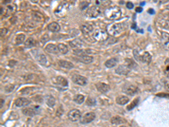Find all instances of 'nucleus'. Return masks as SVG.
<instances>
[{
	"label": "nucleus",
	"mask_w": 169,
	"mask_h": 127,
	"mask_svg": "<svg viewBox=\"0 0 169 127\" xmlns=\"http://www.w3.org/2000/svg\"><path fill=\"white\" fill-rule=\"evenodd\" d=\"M96 89L102 93H107L110 90V87L107 84L102 83V82H98L96 84Z\"/></svg>",
	"instance_id": "14"
},
{
	"label": "nucleus",
	"mask_w": 169,
	"mask_h": 127,
	"mask_svg": "<svg viewBox=\"0 0 169 127\" xmlns=\"http://www.w3.org/2000/svg\"><path fill=\"white\" fill-rule=\"evenodd\" d=\"M14 88H15V86H14V85H8V86L5 87V91H6L7 93H10V92H12V91L14 90Z\"/></svg>",
	"instance_id": "36"
},
{
	"label": "nucleus",
	"mask_w": 169,
	"mask_h": 127,
	"mask_svg": "<svg viewBox=\"0 0 169 127\" xmlns=\"http://www.w3.org/2000/svg\"><path fill=\"white\" fill-rule=\"evenodd\" d=\"M162 43L167 49H169V34L163 32L162 35Z\"/></svg>",
	"instance_id": "24"
},
{
	"label": "nucleus",
	"mask_w": 169,
	"mask_h": 127,
	"mask_svg": "<svg viewBox=\"0 0 169 127\" xmlns=\"http://www.w3.org/2000/svg\"><path fill=\"white\" fill-rule=\"evenodd\" d=\"M33 18L36 20H38V21H42L43 19V16L42 14L38 13V12H33Z\"/></svg>",
	"instance_id": "32"
},
{
	"label": "nucleus",
	"mask_w": 169,
	"mask_h": 127,
	"mask_svg": "<svg viewBox=\"0 0 169 127\" xmlns=\"http://www.w3.org/2000/svg\"><path fill=\"white\" fill-rule=\"evenodd\" d=\"M30 100H29L28 98H17L15 102V106H17V107H25V106H27V105L30 104Z\"/></svg>",
	"instance_id": "11"
},
{
	"label": "nucleus",
	"mask_w": 169,
	"mask_h": 127,
	"mask_svg": "<svg viewBox=\"0 0 169 127\" xmlns=\"http://www.w3.org/2000/svg\"><path fill=\"white\" fill-rule=\"evenodd\" d=\"M45 50H46L47 53H49V54H57L59 52V47H58L57 45H55V44H53V43L47 44V45L45 47Z\"/></svg>",
	"instance_id": "13"
},
{
	"label": "nucleus",
	"mask_w": 169,
	"mask_h": 127,
	"mask_svg": "<svg viewBox=\"0 0 169 127\" xmlns=\"http://www.w3.org/2000/svg\"><path fill=\"white\" fill-rule=\"evenodd\" d=\"M125 29V25L124 23H113L107 27V33L113 37L119 36L120 35Z\"/></svg>",
	"instance_id": "1"
},
{
	"label": "nucleus",
	"mask_w": 169,
	"mask_h": 127,
	"mask_svg": "<svg viewBox=\"0 0 169 127\" xmlns=\"http://www.w3.org/2000/svg\"><path fill=\"white\" fill-rule=\"evenodd\" d=\"M123 127H125V126H123Z\"/></svg>",
	"instance_id": "40"
},
{
	"label": "nucleus",
	"mask_w": 169,
	"mask_h": 127,
	"mask_svg": "<svg viewBox=\"0 0 169 127\" xmlns=\"http://www.w3.org/2000/svg\"><path fill=\"white\" fill-rule=\"evenodd\" d=\"M72 81H73V82H75L77 85H80V86H85L87 84V79L80 75H73Z\"/></svg>",
	"instance_id": "8"
},
{
	"label": "nucleus",
	"mask_w": 169,
	"mask_h": 127,
	"mask_svg": "<svg viewBox=\"0 0 169 127\" xmlns=\"http://www.w3.org/2000/svg\"><path fill=\"white\" fill-rule=\"evenodd\" d=\"M79 60H80L81 63L90 64L93 61V57H92V56H89V55H87V54H85V55H82V56L79 57Z\"/></svg>",
	"instance_id": "19"
},
{
	"label": "nucleus",
	"mask_w": 169,
	"mask_h": 127,
	"mask_svg": "<svg viewBox=\"0 0 169 127\" xmlns=\"http://www.w3.org/2000/svg\"><path fill=\"white\" fill-rule=\"evenodd\" d=\"M84 97L82 94H78V95H76L75 98H74V101L76 103H78V104H81V103L84 102Z\"/></svg>",
	"instance_id": "30"
},
{
	"label": "nucleus",
	"mask_w": 169,
	"mask_h": 127,
	"mask_svg": "<svg viewBox=\"0 0 169 127\" xmlns=\"http://www.w3.org/2000/svg\"><path fill=\"white\" fill-rule=\"evenodd\" d=\"M4 100L2 99V100H1V108L3 107V104H4Z\"/></svg>",
	"instance_id": "39"
},
{
	"label": "nucleus",
	"mask_w": 169,
	"mask_h": 127,
	"mask_svg": "<svg viewBox=\"0 0 169 127\" xmlns=\"http://www.w3.org/2000/svg\"><path fill=\"white\" fill-rule=\"evenodd\" d=\"M126 6H127L128 9H132V8L134 7V4H133L131 2H128V3L126 4Z\"/></svg>",
	"instance_id": "37"
},
{
	"label": "nucleus",
	"mask_w": 169,
	"mask_h": 127,
	"mask_svg": "<svg viewBox=\"0 0 169 127\" xmlns=\"http://www.w3.org/2000/svg\"><path fill=\"white\" fill-rule=\"evenodd\" d=\"M125 62H126V65H127L129 69H134V67H136V66H137L136 63L134 62L132 59H125Z\"/></svg>",
	"instance_id": "31"
},
{
	"label": "nucleus",
	"mask_w": 169,
	"mask_h": 127,
	"mask_svg": "<svg viewBox=\"0 0 169 127\" xmlns=\"http://www.w3.org/2000/svg\"><path fill=\"white\" fill-rule=\"evenodd\" d=\"M36 45V41L34 38H32V37H29V38H27V39L25 40V48L31 49V48L35 47Z\"/></svg>",
	"instance_id": "21"
},
{
	"label": "nucleus",
	"mask_w": 169,
	"mask_h": 127,
	"mask_svg": "<svg viewBox=\"0 0 169 127\" xmlns=\"http://www.w3.org/2000/svg\"><path fill=\"white\" fill-rule=\"evenodd\" d=\"M104 15L110 20H118L121 17L122 12L119 8L118 7H110L106 9L104 11Z\"/></svg>",
	"instance_id": "2"
},
{
	"label": "nucleus",
	"mask_w": 169,
	"mask_h": 127,
	"mask_svg": "<svg viewBox=\"0 0 169 127\" xmlns=\"http://www.w3.org/2000/svg\"><path fill=\"white\" fill-rule=\"evenodd\" d=\"M5 32H6V30H5L4 28H2V29H1V35L4 36V35L5 34Z\"/></svg>",
	"instance_id": "38"
},
{
	"label": "nucleus",
	"mask_w": 169,
	"mask_h": 127,
	"mask_svg": "<svg viewBox=\"0 0 169 127\" xmlns=\"http://www.w3.org/2000/svg\"><path fill=\"white\" fill-rule=\"evenodd\" d=\"M59 66H61L62 68H64V69H72L74 67V64L70 62V61H67V60H59Z\"/></svg>",
	"instance_id": "17"
},
{
	"label": "nucleus",
	"mask_w": 169,
	"mask_h": 127,
	"mask_svg": "<svg viewBox=\"0 0 169 127\" xmlns=\"http://www.w3.org/2000/svg\"><path fill=\"white\" fill-rule=\"evenodd\" d=\"M100 13H101V10L98 7L91 6L88 8V10L86 11V15L90 18H96L100 15Z\"/></svg>",
	"instance_id": "6"
},
{
	"label": "nucleus",
	"mask_w": 169,
	"mask_h": 127,
	"mask_svg": "<svg viewBox=\"0 0 169 127\" xmlns=\"http://www.w3.org/2000/svg\"><path fill=\"white\" fill-rule=\"evenodd\" d=\"M47 28L52 32H59L60 31V25L57 22H52L47 25Z\"/></svg>",
	"instance_id": "18"
},
{
	"label": "nucleus",
	"mask_w": 169,
	"mask_h": 127,
	"mask_svg": "<svg viewBox=\"0 0 169 127\" xmlns=\"http://www.w3.org/2000/svg\"><path fill=\"white\" fill-rule=\"evenodd\" d=\"M34 108H35L34 107L25 108L22 110V113L25 114V116H28V117H32V116H34L36 114V110L34 109Z\"/></svg>",
	"instance_id": "15"
},
{
	"label": "nucleus",
	"mask_w": 169,
	"mask_h": 127,
	"mask_svg": "<svg viewBox=\"0 0 169 127\" xmlns=\"http://www.w3.org/2000/svg\"><path fill=\"white\" fill-rule=\"evenodd\" d=\"M125 120L119 116H114L111 119V123L113 124V125H118V124H121V123H124Z\"/></svg>",
	"instance_id": "29"
},
{
	"label": "nucleus",
	"mask_w": 169,
	"mask_h": 127,
	"mask_svg": "<svg viewBox=\"0 0 169 127\" xmlns=\"http://www.w3.org/2000/svg\"><path fill=\"white\" fill-rule=\"evenodd\" d=\"M82 45H83V43L80 39H74L70 42V46L74 49H80Z\"/></svg>",
	"instance_id": "16"
},
{
	"label": "nucleus",
	"mask_w": 169,
	"mask_h": 127,
	"mask_svg": "<svg viewBox=\"0 0 169 127\" xmlns=\"http://www.w3.org/2000/svg\"><path fill=\"white\" fill-rule=\"evenodd\" d=\"M96 101L95 100L94 98H89L86 100V104L89 105V106H94V105H96Z\"/></svg>",
	"instance_id": "34"
},
{
	"label": "nucleus",
	"mask_w": 169,
	"mask_h": 127,
	"mask_svg": "<svg viewBox=\"0 0 169 127\" xmlns=\"http://www.w3.org/2000/svg\"><path fill=\"white\" fill-rule=\"evenodd\" d=\"M129 69H130L126 64H121L115 69V72L120 75H127L129 74Z\"/></svg>",
	"instance_id": "9"
},
{
	"label": "nucleus",
	"mask_w": 169,
	"mask_h": 127,
	"mask_svg": "<svg viewBox=\"0 0 169 127\" xmlns=\"http://www.w3.org/2000/svg\"><path fill=\"white\" fill-rule=\"evenodd\" d=\"M129 98L127 96H119L116 98V103L119 105H125L127 103H129Z\"/></svg>",
	"instance_id": "20"
},
{
	"label": "nucleus",
	"mask_w": 169,
	"mask_h": 127,
	"mask_svg": "<svg viewBox=\"0 0 169 127\" xmlns=\"http://www.w3.org/2000/svg\"><path fill=\"white\" fill-rule=\"evenodd\" d=\"M37 56L36 57V59H37V61L39 62L42 64H47V57L45 56L44 54H42V53H37L36 54Z\"/></svg>",
	"instance_id": "23"
},
{
	"label": "nucleus",
	"mask_w": 169,
	"mask_h": 127,
	"mask_svg": "<svg viewBox=\"0 0 169 127\" xmlns=\"http://www.w3.org/2000/svg\"><path fill=\"white\" fill-rule=\"evenodd\" d=\"M89 6V3L88 2H81L80 4V10H84L85 8H87Z\"/></svg>",
	"instance_id": "35"
},
{
	"label": "nucleus",
	"mask_w": 169,
	"mask_h": 127,
	"mask_svg": "<svg viewBox=\"0 0 169 127\" xmlns=\"http://www.w3.org/2000/svg\"><path fill=\"white\" fill-rule=\"evenodd\" d=\"M45 100H46V103L49 106V107H53L55 104H56V100H55V98L53 97V96H47L46 98H45Z\"/></svg>",
	"instance_id": "25"
},
{
	"label": "nucleus",
	"mask_w": 169,
	"mask_h": 127,
	"mask_svg": "<svg viewBox=\"0 0 169 127\" xmlns=\"http://www.w3.org/2000/svg\"><path fill=\"white\" fill-rule=\"evenodd\" d=\"M81 31L84 36H89L93 31V25L90 24H84L81 25Z\"/></svg>",
	"instance_id": "12"
},
{
	"label": "nucleus",
	"mask_w": 169,
	"mask_h": 127,
	"mask_svg": "<svg viewBox=\"0 0 169 127\" xmlns=\"http://www.w3.org/2000/svg\"><path fill=\"white\" fill-rule=\"evenodd\" d=\"M58 47H59V52L61 54H66L69 52V48H68V46L65 45V44L59 43L58 45Z\"/></svg>",
	"instance_id": "28"
},
{
	"label": "nucleus",
	"mask_w": 169,
	"mask_h": 127,
	"mask_svg": "<svg viewBox=\"0 0 169 127\" xmlns=\"http://www.w3.org/2000/svg\"><path fill=\"white\" fill-rule=\"evenodd\" d=\"M24 42H25V35L22 34H18L15 37V44L16 45H20V44H22Z\"/></svg>",
	"instance_id": "26"
},
{
	"label": "nucleus",
	"mask_w": 169,
	"mask_h": 127,
	"mask_svg": "<svg viewBox=\"0 0 169 127\" xmlns=\"http://www.w3.org/2000/svg\"><path fill=\"white\" fill-rule=\"evenodd\" d=\"M68 118L70 119V120L73 121V122L80 120L81 113L78 109H72V110H70V112L68 113Z\"/></svg>",
	"instance_id": "5"
},
{
	"label": "nucleus",
	"mask_w": 169,
	"mask_h": 127,
	"mask_svg": "<svg viewBox=\"0 0 169 127\" xmlns=\"http://www.w3.org/2000/svg\"><path fill=\"white\" fill-rule=\"evenodd\" d=\"M134 57L137 60H139L145 64H150L151 61V55L148 52H144L142 54H135L134 53Z\"/></svg>",
	"instance_id": "4"
},
{
	"label": "nucleus",
	"mask_w": 169,
	"mask_h": 127,
	"mask_svg": "<svg viewBox=\"0 0 169 127\" xmlns=\"http://www.w3.org/2000/svg\"><path fill=\"white\" fill-rule=\"evenodd\" d=\"M124 92L128 95L133 96L135 93H138V87L134 86V85H127L124 89Z\"/></svg>",
	"instance_id": "10"
},
{
	"label": "nucleus",
	"mask_w": 169,
	"mask_h": 127,
	"mask_svg": "<svg viewBox=\"0 0 169 127\" xmlns=\"http://www.w3.org/2000/svg\"><path fill=\"white\" fill-rule=\"evenodd\" d=\"M95 118H96V114L93 112L86 113L83 116H81L80 123L81 124H89V123L94 120Z\"/></svg>",
	"instance_id": "7"
},
{
	"label": "nucleus",
	"mask_w": 169,
	"mask_h": 127,
	"mask_svg": "<svg viewBox=\"0 0 169 127\" xmlns=\"http://www.w3.org/2000/svg\"><path fill=\"white\" fill-rule=\"evenodd\" d=\"M93 37L95 40L98 42H104L108 38V34L104 30L98 29L95 31V32L93 33Z\"/></svg>",
	"instance_id": "3"
},
{
	"label": "nucleus",
	"mask_w": 169,
	"mask_h": 127,
	"mask_svg": "<svg viewBox=\"0 0 169 127\" xmlns=\"http://www.w3.org/2000/svg\"><path fill=\"white\" fill-rule=\"evenodd\" d=\"M118 63V59L117 58H112V59H108L105 62V66L107 68H113L116 66V64Z\"/></svg>",
	"instance_id": "22"
},
{
	"label": "nucleus",
	"mask_w": 169,
	"mask_h": 127,
	"mask_svg": "<svg viewBox=\"0 0 169 127\" xmlns=\"http://www.w3.org/2000/svg\"><path fill=\"white\" fill-rule=\"evenodd\" d=\"M56 80H57V83L59 85H61L62 87H68V85H69L67 79L63 76H58Z\"/></svg>",
	"instance_id": "27"
},
{
	"label": "nucleus",
	"mask_w": 169,
	"mask_h": 127,
	"mask_svg": "<svg viewBox=\"0 0 169 127\" xmlns=\"http://www.w3.org/2000/svg\"><path fill=\"white\" fill-rule=\"evenodd\" d=\"M138 102H139V98H136L135 100L133 101V103H131L130 105H129V106L127 107V109H128V110H131V109H133V108H134L135 107L137 104H138Z\"/></svg>",
	"instance_id": "33"
}]
</instances>
